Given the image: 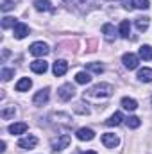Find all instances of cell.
Listing matches in <instances>:
<instances>
[{"mask_svg":"<svg viewBox=\"0 0 152 154\" xmlns=\"http://www.w3.org/2000/svg\"><path fill=\"white\" fill-rule=\"evenodd\" d=\"M114 91V88L108 82H100V84H95L91 86L88 91H84V99H108L111 97Z\"/></svg>","mask_w":152,"mask_h":154,"instance_id":"obj_1","label":"cell"},{"mask_svg":"<svg viewBox=\"0 0 152 154\" xmlns=\"http://www.w3.org/2000/svg\"><path fill=\"white\" fill-rule=\"evenodd\" d=\"M31 54L32 56H38V57H43V56H47L48 52H50V48H48V45L47 43H43V41H34L32 45H31Z\"/></svg>","mask_w":152,"mask_h":154,"instance_id":"obj_2","label":"cell"},{"mask_svg":"<svg viewBox=\"0 0 152 154\" xmlns=\"http://www.w3.org/2000/svg\"><path fill=\"white\" fill-rule=\"evenodd\" d=\"M74 95H75V88H74L72 84H63V86L57 90V97H59L61 100H65V102L70 100Z\"/></svg>","mask_w":152,"mask_h":154,"instance_id":"obj_3","label":"cell"},{"mask_svg":"<svg viewBox=\"0 0 152 154\" xmlns=\"http://www.w3.org/2000/svg\"><path fill=\"white\" fill-rule=\"evenodd\" d=\"M68 143H70V136L68 134H61L57 138H52V142H50L54 151H63L65 147H68Z\"/></svg>","mask_w":152,"mask_h":154,"instance_id":"obj_4","label":"cell"},{"mask_svg":"<svg viewBox=\"0 0 152 154\" xmlns=\"http://www.w3.org/2000/svg\"><path fill=\"white\" fill-rule=\"evenodd\" d=\"M122 63H123V66H125V68H129V70H134V68L138 66L140 59H138V56H136V54H132V52H127V54H123V57H122Z\"/></svg>","mask_w":152,"mask_h":154,"instance_id":"obj_5","label":"cell"},{"mask_svg":"<svg viewBox=\"0 0 152 154\" xmlns=\"http://www.w3.org/2000/svg\"><path fill=\"white\" fill-rule=\"evenodd\" d=\"M125 9H149L150 2L149 0H123Z\"/></svg>","mask_w":152,"mask_h":154,"instance_id":"obj_6","label":"cell"},{"mask_svg":"<svg viewBox=\"0 0 152 154\" xmlns=\"http://www.w3.org/2000/svg\"><path fill=\"white\" fill-rule=\"evenodd\" d=\"M48 99H50V90H48V88H43V90L36 91V95L32 97V102H34L36 106H43V104L48 102Z\"/></svg>","mask_w":152,"mask_h":154,"instance_id":"obj_7","label":"cell"},{"mask_svg":"<svg viewBox=\"0 0 152 154\" xmlns=\"http://www.w3.org/2000/svg\"><path fill=\"white\" fill-rule=\"evenodd\" d=\"M36 145H38V138L34 134H29V136L18 140V147L20 149H34Z\"/></svg>","mask_w":152,"mask_h":154,"instance_id":"obj_8","label":"cell"},{"mask_svg":"<svg viewBox=\"0 0 152 154\" xmlns=\"http://www.w3.org/2000/svg\"><path fill=\"white\" fill-rule=\"evenodd\" d=\"M66 70H68V63H66L65 59H57V61L54 63V66H52V72H54V75L56 77L65 75Z\"/></svg>","mask_w":152,"mask_h":154,"instance_id":"obj_9","label":"cell"},{"mask_svg":"<svg viewBox=\"0 0 152 154\" xmlns=\"http://www.w3.org/2000/svg\"><path fill=\"white\" fill-rule=\"evenodd\" d=\"M102 143H104L108 149H114V147L120 143V140H118V136L113 134V133H106V134H102Z\"/></svg>","mask_w":152,"mask_h":154,"instance_id":"obj_10","label":"cell"},{"mask_svg":"<svg viewBox=\"0 0 152 154\" xmlns=\"http://www.w3.org/2000/svg\"><path fill=\"white\" fill-rule=\"evenodd\" d=\"M31 70H32L34 74H45V72L48 70V63H47L45 59H36V61L31 63Z\"/></svg>","mask_w":152,"mask_h":154,"instance_id":"obj_11","label":"cell"},{"mask_svg":"<svg viewBox=\"0 0 152 154\" xmlns=\"http://www.w3.org/2000/svg\"><path fill=\"white\" fill-rule=\"evenodd\" d=\"M13 32H14V38L16 39H23L27 34H29V27L25 25V23H16L14 27H13Z\"/></svg>","mask_w":152,"mask_h":154,"instance_id":"obj_12","label":"cell"},{"mask_svg":"<svg viewBox=\"0 0 152 154\" xmlns=\"http://www.w3.org/2000/svg\"><path fill=\"white\" fill-rule=\"evenodd\" d=\"M77 138H79L81 142H90V140H93V138H95V133H93V129L82 127V129H79V131H77Z\"/></svg>","mask_w":152,"mask_h":154,"instance_id":"obj_13","label":"cell"},{"mask_svg":"<svg viewBox=\"0 0 152 154\" xmlns=\"http://www.w3.org/2000/svg\"><path fill=\"white\" fill-rule=\"evenodd\" d=\"M102 34H104V38L108 39V41H114V38H116V29H114L111 23H104L102 25Z\"/></svg>","mask_w":152,"mask_h":154,"instance_id":"obj_14","label":"cell"},{"mask_svg":"<svg viewBox=\"0 0 152 154\" xmlns=\"http://www.w3.org/2000/svg\"><path fill=\"white\" fill-rule=\"evenodd\" d=\"M27 124L25 122H16V124H11L9 125V133L11 134H23L25 131H27Z\"/></svg>","mask_w":152,"mask_h":154,"instance_id":"obj_15","label":"cell"},{"mask_svg":"<svg viewBox=\"0 0 152 154\" xmlns=\"http://www.w3.org/2000/svg\"><path fill=\"white\" fill-rule=\"evenodd\" d=\"M34 7H36V11H39V13H43V11L54 13V7H52L50 0H36V2H34Z\"/></svg>","mask_w":152,"mask_h":154,"instance_id":"obj_16","label":"cell"},{"mask_svg":"<svg viewBox=\"0 0 152 154\" xmlns=\"http://www.w3.org/2000/svg\"><path fill=\"white\" fill-rule=\"evenodd\" d=\"M136 29L140 31V32H145L147 29H149V25H150V18H147V16H140V18H136Z\"/></svg>","mask_w":152,"mask_h":154,"instance_id":"obj_17","label":"cell"},{"mask_svg":"<svg viewBox=\"0 0 152 154\" xmlns=\"http://www.w3.org/2000/svg\"><path fill=\"white\" fill-rule=\"evenodd\" d=\"M32 86V81L29 77H22L18 82H16V91H29V88Z\"/></svg>","mask_w":152,"mask_h":154,"instance_id":"obj_18","label":"cell"},{"mask_svg":"<svg viewBox=\"0 0 152 154\" xmlns=\"http://www.w3.org/2000/svg\"><path fill=\"white\" fill-rule=\"evenodd\" d=\"M122 108H123V109H127V111H134V109L138 108V102H136L134 99L123 97V99H122Z\"/></svg>","mask_w":152,"mask_h":154,"instance_id":"obj_19","label":"cell"},{"mask_svg":"<svg viewBox=\"0 0 152 154\" xmlns=\"http://www.w3.org/2000/svg\"><path fill=\"white\" fill-rule=\"evenodd\" d=\"M122 120H123V115H122L120 111H116V113H113V115L106 120V125H111V127H113V125H120Z\"/></svg>","mask_w":152,"mask_h":154,"instance_id":"obj_20","label":"cell"},{"mask_svg":"<svg viewBox=\"0 0 152 154\" xmlns=\"http://www.w3.org/2000/svg\"><path fill=\"white\" fill-rule=\"evenodd\" d=\"M138 79L141 82H152V68H141L138 72Z\"/></svg>","mask_w":152,"mask_h":154,"instance_id":"obj_21","label":"cell"},{"mask_svg":"<svg viewBox=\"0 0 152 154\" xmlns=\"http://www.w3.org/2000/svg\"><path fill=\"white\" fill-rule=\"evenodd\" d=\"M140 57L145 59V61H150L152 59V47L150 45H143V47H140Z\"/></svg>","mask_w":152,"mask_h":154,"instance_id":"obj_22","label":"cell"},{"mask_svg":"<svg viewBox=\"0 0 152 154\" xmlns=\"http://www.w3.org/2000/svg\"><path fill=\"white\" fill-rule=\"evenodd\" d=\"M14 113H16L14 106H5V108L0 111V116H2V120H9L11 116H14Z\"/></svg>","mask_w":152,"mask_h":154,"instance_id":"obj_23","label":"cell"},{"mask_svg":"<svg viewBox=\"0 0 152 154\" xmlns=\"http://www.w3.org/2000/svg\"><path fill=\"white\" fill-rule=\"evenodd\" d=\"M129 34H131V23L127 20H123L120 23V36L122 38H129Z\"/></svg>","mask_w":152,"mask_h":154,"instance_id":"obj_24","label":"cell"},{"mask_svg":"<svg viewBox=\"0 0 152 154\" xmlns=\"http://www.w3.org/2000/svg\"><path fill=\"white\" fill-rule=\"evenodd\" d=\"M125 124H127V127H131V129H138V127L141 125V120H140L138 116H129V118H125Z\"/></svg>","mask_w":152,"mask_h":154,"instance_id":"obj_25","label":"cell"},{"mask_svg":"<svg viewBox=\"0 0 152 154\" xmlns=\"http://www.w3.org/2000/svg\"><path fill=\"white\" fill-rule=\"evenodd\" d=\"M90 81H91V77L88 72H79L75 75V82H79V84H88Z\"/></svg>","mask_w":152,"mask_h":154,"instance_id":"obj_26","label":"cell"},{"mask_svg":"<svg viewBox=\"0 0 152 154\" xmlns=\"http://www.w3.org/2000/svg\"><path fill=\"white\" fill-rule=\"evenodd\" d=\"M18 22H14V18H11V16H5V18H2V29H9V27H14Z\"/></svg>","mask_w":152,"mask_h":154,"instance_id":"obj_27","label":"cell"},{"mask_svg":"<svg viewBox=\"0 0 152 154\" xmlns=\"http://www.w3.org/2000/svg\"><path fill=\"white\" fill-rule=\"evenodd\" d=\"M88 70H91L95 74H102L104 72V66L100 63H88Z\"/></svg>","mask_w":152,"mask_h":154,"instance_id":"obj_28","label":"cell"},{"mask_svg":"<svg viewBox=\"0 0 152 154\" xmlns=\"http://www.w3.org/2000/svg\"><path fill=\"white\" fill-rule=\"evenodd\" d=\"M14 75V68H2V81H9Z\"/></svg>","mask_w":152,"mask_h":154,"instance_id":"obj_29","label":"cell"},{"mask_svg":"<svg viewBox=\"0 0 152 154\" xmlns=\"http://www.w3.org/2000/svg\"><path fill=\"white\" fill-rule=\"evenodd\" d=\"M13 7H14V2H11V0H4V4H2V11H4V13L11 11Z\"/></svg>","mask_w":152,"mask_h":154,"instance_id":"obj_30","label":"cell"},{"mask_svg":"<svg viewBox=\"0 0 152 154\" xmlns=\"http://www.w3.org/2000/svg\"><path fill=\"white\" fill-rule=\"evenodd\" d=\"M82 106H84V104H77L75 111H77V113H81V115H88V113H90V109H88V108H82Z\"/></svg>","mask_w":152,"mask_h":154,"instance_id":"obj_31","label":"cell"},{"mask_svg":"<svg viewBox=\"0 0 152 154\" xmlns=\"http://www.w3.org/2000/svg\"><path fill=\"white\" fill-rule=\"evenodd\" d=\"M4 151H5V142L0 143V152H4Z\"/></svg>","mask_w":152,"mask_h":154,"instance_id":"obj_32","label":"cell"},{"mask_svg":"<svg viewBox=\"0 0 152 154\" xmlns=\"http://www.w3.org/2000/svg\"><path fill=\"white\" fill-rule=\"evenodd\" d=\"M72 2H74V4H84L86 0H70V4H72Z\"/></svg>","mask_w":152,"mask_h":154,"instance_id":"obj_33","label":"cell"},{"mask_svg":"<svg viewBox=\"0 0 152 154\" xmlns=\"http://www.w3.org/2000/svg\"><path fill=\"white\" fill-rule=\"evenodd\" d=\"M84 154H97L95 151H88V152H84Z\"/></svg>","mask_w":152,"mask_h":154,"instance_id":"obj_34","label":"cell"}]
</instances>
